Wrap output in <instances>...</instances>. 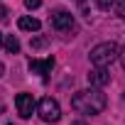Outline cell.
<instances>
[{
  "label": "cell",
  "instance_id": "cell-10",
  "mask_svg": "<svg viewBox=\"0 0 125 125\" xmlns=\"http://www.w3.org/2000/svg\"><path fill=\"white\" fill-rule=\"evenodd\" d=\"M96 3H98V10H103V12H110L118 3H115V0H96Z\"/></svg>",
  "mask_w": 125,
  "mask_h": 125
},
{
  "label": "cell",
  "instance_id": "cell-14",
  "mask_svg": "<svg viewBox=\"0 0 125 125\" xmlns=\"http://www.w3.org/2000/svg\"><path fill=\"white\" fill-rule=\"evenodd\" d=\"M44 44H47V42H44L42 37H37V39H32V42H30V47H44Z\"/></svg>",
  "mask_w": 125,
  "mask_h": 125
},
{
  "label": "cell",
  "instance_id": "cell-13",
  "mask_svg": "<svg viewBox=\"0 0 125 125\" xmlns=\"http://www.w3.org/2000/svg\"><path fill=\"white\" fill-rule=\"evenodd\" d=\"M8 15H10V10H8L5 5H0V20L5 22V20H8Z\"/></svg>",
  "mask_w": 125,
  "mask_h": 125
},
{
  "label": "cell",
  "instance_id": "cell-6",
  "mask_svg": "<svg viewBox=\"0 0 125 125\" xmlns=\"http://www.w3.org/2000/svg\"><path fill=\"white\" fill-rule=\"evenodd\" d=\"M30 69L34 74H39L42 79H49L52 69H54V56H47V59H30Z\"/></svg>",
  "mask_w": 125,
  "mask_h": 125
},
{
  "label": "cell",
  "instance_id": "cell-5",
  "mask_svg": "<svg viewBox=\"0 0 125 125\" xmlns=\"http://www.w3.org/2000/svg\"><path fill=\"white\" fill-rule=\"evenodd\" d=\"M52 27H54L56 32H69V30H74V15L66 12V10H56V12L52 15Z\"/></svg>",
  "mask_w": 125,
  "mask_h": 125
},
{
  "label": "cell",
  "instance_id": "cell-15",
  "mask_svg": "<svg viewBox=\"0 0 125 125\" xmlns=\"http://www.w3.org/2000/svg\"><path fill=\"white\" fill-rule=\"evenodd\" d=\"M118 59H120V64H123V69H125V49L120 52V56H118Z\"/></svg>",
  "mask_w": 125,
  "mask_h": 125
},
{
  "label": "cell",
  "instance_id": "cell-11",
  "mask_svg": "<svg viewBox=\"0 0 125 125\" xmlns=\"http://www.w3.org/2000/svg\"><path fill=\"white\" fill-rule=\"evenodd\" d=\"M39 5H42V0H25V8L27 10H37Z\"/></svg>",
  "mask_w": 125,
  "mask_h": 125
},
{
  "label": "cell",
  "instance_id": "cell-2",
  "mask_svg": "<svg viewBox=\"0 0 125 125\" xmlns=\"http://www.w3.org/2000/svg\"><path fill=\"white\" fill-rule=\"evenodd\" d=\"M88 56H91L93 66H110L113 61L120 56V49H118L115 42H103V44H96Z\"/></svg>",
  "mask_w": 125,
  "mask_h": 125
},
{
  "label": "cell",
  "instance_id": "cell-1",
  "mask_svg": "<svg viewBox=\"0 0 125 125\" xmlns=\"http://www.w3.org/2000/svg\"><path fill=\"white\" fill-rule=\"evenodd\" d=\"M105 105H108V98H105V93L98 86L76 91L71 96V108L79 110V113H83V115H98V113L105 110Z\"/></svg>",
  "mask_w": 125,
  "mask_h": 125
},
{
  "label": "cell",
  "instance_id": "cell-16",
  "mask_svg": "<svg viewBox=\"0 0 125 125\" xmlns=\"http://www.w3.org/2000/svg\"><path fill=\"white\" fill-rule=\"evenodd\" d=\"M5 74V64H3V61H0V76H3Z\"/></svg>",
  "mask_w": 125,
  "mask_h": 125
},
{
  "label": "cell",
  "instance_id": "cell-12",
  "mask_svg": "<svg viewBox=\"0 0 125 125\" xmlns=\"http://www.w3.org/2000/svg\"><path fill=\"white\" fill-rule=\"evenodd\" d=\"M115 10H118V15H120V17H125V0H120V3L115 5Z\"/></svg>",
  "mask_w": 125,
  "mask_h": 125
},
{
  "label": "cell",
  "instance_id": "cell-7",
  "mask_svg": "<svg viewBox=\"0 0 125 125\" xmlns=\"http://www.w3.org/2000/svg\"><path fill=\"white\" fill-rule=\"evenodd\" d=\"M88 83L91 86H105V83H110V71H108V66H96V69H91V74H88Z\"/></svg>",
  "mask_w": 125,
  "mask_h": 125
},
{
  "label": "cell",
  "instance_id": "cell-8",
  "mask_svg": "<svg viewBox=\"0 0 125 125\" xmlns=\"http://www.w3.org/2000/svg\"><path fill=\"white\" fill-rule=\"evenodd\" d=\"M17 27L20 30H25V32H39V27H42V22L37 20V17H20L17 20Z\"/></svg>",
  "mask_w": 125,
  "mask_h": 125
},
{
  "label": "cell",
  "instance_id": "cell-9",
  "mask_svg": "<svg viewBox=\"0 0 125 125\" xmlns=\"http://www.w3.org/2000/svg\"><path fill=\"white\" fill-rule=\"evenodd\" d=\"M3 44H5V49H8L10 54H17V52H20V39H17L15 34L5 37V42H3Z\"/></svg>",
  "mask_w": 125,
  "mask_h": 125
},
{
  "label": "cell",
  "instance_id": "cell-4",
  "mask_svg": "<svg viewBox=\"0 0 125 125\" xmlns=\"http://www.w3.org/2000/svg\"><path fill=\"white\" fill-rule=\"evenodd\" d=\"M15 105H17V113H20V118H32V113H34V108H37V103H34V98H32V93H17V98H15Z\"/></svg>",
  "mask_w": 125,
  "mask_h": 125
},
{
  "label": "cell",
  "instance_id": "cell-3",
  "mask_svg": "<svg viewBox=\"0 0 125 125\" xmlns=\"http://www.w3.org/2000/svg\"><path fill=\"white\" fill-rule=\"evenodd\" d=\"M37 113H39V118H42L44 123H56V120L61 118V108H59V103H56L52 96H44V98L39 101Z\"/></svg>",
  "mask_w": 125,
  "mask_h": 125
},
{
  "label": "cell",
  "instance_id": "cell-17",
  "mask_svg": "<svg viewBox=\"0 0 125 125\" xmlns=\"http://www.w3.org/2000/svg\"><path fill=\"white\" fill-rule=\"evenodd\" d=\"M71 125H86V123H83V120H74Z\"/></svg>",
  "mask_w": 125,
  "mask_h": 125
},
{
  "label": "cell",
  "instance_id": "cell-18",
  "mask_svg": "<svg viewBox=\"0 0 125 125\" xmlns=\"http://www.w3.org/2000/svg\"><path fill=\"white\" fill-rule=\"evenodd\" d=\"M3 42H5V39H3V32H0V47H3Z\"/></svg>",
  "mask_w": 125,
  "mask_h": 125
},
{
  "label": "cell",
  "instance_id": "cell-19",
  "mask_svg": "<svg viewBox=\"0 0 125 125\" xmlns=\"http://www.w3.org/2000/svg\"><path fill=\"white\" fill-rule=\"evenodd\" d=\"M76 3H83V0H76Z\"/></svg>",
  "mask_w": 125,
  "mask_h": 125
}]
</instances>
